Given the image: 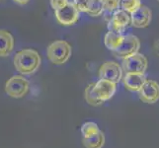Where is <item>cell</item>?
<instances>
[{
    "label": "cell",
    "mask_w": 159,
    "mask_h": 148,
    "mask_svg": "<svg viewBox=\"0 0 159 148\" xmlns=\"http://www.w3.org/2000/svg\"><path fill=\"white\" fill-rule=\"evenodd\" d=\"M42 59L39 52L35 49L27 48L20 51L14 56V66L19 73L31 75L41 66Z\"/></svg>",
    "instance_id": "1"
},
{
    "label": "cell",
    "mask_w": 159,
    "mask_h": 148,
    "mask_svg": "<svg viewBox=\"0 0 159 148\" xmlns=\"http://www.w3.org/2000/svg\"><path fill=\"white\" fill-rule=\"evenodd\" d=\"M72 53L71 46L65 41H56L47 48V56L50 61L56 65H62L70 58Z\"/></svg>",
    "instance_id": "2"
},
{
    "label": "cell",
    "mask_w": 159,
    "mask_h": 148,
    "mask_svg": "<svg viewBox=\"0 0 159 148\" xmlns=\"http://www.w3.org/2000/svg\"><path fill=\"white\" fill-rule=\"evenodd\" d=\"M30 83L24 76L14 75L5 84V92L12 98H23L29 91Z\"/></svg>",
    "instance_id": "3"
},
{
    "label": "cell",
    "mask_w": 159,
    "mask_h": 148,
    "mask_svg": "<svg viewBox=\"0 0 159 148\" xmlns=\"http://www.w3.org/2000/svg\"><path fill=\"white\" fill-rule=\"evenodd\" d=\"M139 47L140 42L138 37L134 35H125L124 36V40L120 43V46L117 49H115L113 53L116 57L125 59L138 53Z\"/></svg>",
    "instance_id": "4"
},
{
    "label": "cell",
    "mask_w": 159,
    "mask_h": 148,
    "mask_svg": "<svg viewBox=\"0 0 159 148\" xmlns=\"http://www.w3.org/2000/svg\"><path fill=\"white\" fill-rule=\"evenodd\" d=\"M148 61L141 53H135L134 56L123 59L122 69L125 73H142L144 74L147 69Z\"/></svg>",
    "instance_id": "5"
},
{
    "label": "cell",
    "mask_w": 159,
    "mask_h": 148,
    "mask_svg": "<svg viewBox=\"0 0 159 148\" xmlns=\"http://www.w3.org/2000/svg\"><path fill=\"white\" fill-rule=\"evenodd\" d=\"M54 15L59 24L63 26H72L79 20V11L73 3L68 2L62 8L54 11Z\"/></svg>",
    "instance_id": "6"
},
{
    "label": "cell",
    "mask_w": 159,
    "mask_h": 148,
    "mask_svg": "<svg viewBox=\"0 0 159 148\" xmlns=\"http://www.w3.org/2000/svg\"><path fill=\"white\" fill-rule=\"evenodd\" d=\"M129 24H130V14L122 9H119L114 12L112 18L108 21V29L116 34L123 35Z\"/></svg>",
    "instance_id": "7"
},
{
    "label": "cell",
    "mask_w": 159,
    "mask_h": 148,
    "mask_svg": "<svg viewBox=\"0 0 159 148\" xmlns=\"http://www.w3.org/2000/svg\"><path fill=\"white\" fill-rule=\"evenodd\" d=\"M99 78L114 82L116 84L119 83L123 78L122 66L115 61H107L103 63L99 69Z\"/></svg>",
    "instance_id": "8"
},
{
    "label": "cell",
    "mask_w": 159,
    "mask_h": 148,
    "mask_svg": "<svg viewBox=\"0 0 159 148\" xmlns=\"http://www.w3.org/2000/svg\"><path fill=\"white\" fill-rule=\"evenodd\" d=\"M139 99L146 104H154L159 101V83L146 79L139 91Z\"/></svg>",
    "instance_id": "9"
},
{
    "label": "cell",
    "mask_w": 159,
    "mask_h": 148,
    "mask_svg": "<svg viewBox=\"0 0 159 148\" xmlns=\"http://www.w3.org/2000/svg\"><path fill=\"white\" fill-rule=\"evenodd\" d=\"M152 20V12L151 10L144 6V5H141L139 8L136 9L134 12L130 14V24L134 28H146L148 27L151 23Z\"/></svg>",
    "instance_id": "10"
},
{
    "label": "cell",
    "mask_w": 159,
    "mask_h": 148,
    "mask_svg": "<svg viewBox=\"0 0 159 148\" xmlns=\"http://www.w3.org/2000/svg\"><path fill=\"white\" fill-rule=\"evenodd\" d=\"M117 91V84L105 79H100L94 85V92L101 102H106L111 99Z\"/></svg>",
    "instance_id": "11"
},
{
    "label": "cell",
    "mask_w": 159,
    "mask_h": 148,
    "mask_svg": "<svg viewBox=\"0 0 159 148\" xmlns=\"http://www.w3.org/2000/svg\"><path fill=\"white\" fill-rule=\"evenodd\" d=\"M122 79L125 89L130 92H139L145 82L146 77L142 73H125Z\"/></svg>",
    "instance_id": "12"
},
{
    "label": "cell",
    "mask_w": 159,
    "mask_h": 148,
    "mask_svg": "<svg viewBox=\"0 0 159 148\" xmlns=\"http://www.w3.org/2000/svg\"><path fill=\"white\" fill-rule=\"evenodd\" d=\"M14 38L6 30H0V57L8 56L13 52Z\"/></svg>",
    "instance_id": "13"
},
{
    "label": "cell",
    "mask_w": 159,
    "mask_h": 148,
    "mask_svg": "<svg viewBox=\"0 0 159 148\" xmlns=\"http://www.w3.org/2000/svg\"><path fill=\"white\" fill-rule=\"evenodd\" d=\"M123 40H124V35L116 34V33L109 31L106 34L105 38H104V43H105V46L108 49L114 52L115 49H117L120 46Z\"/></svg>",
    "instance_id": "14"
},
{
    "label": "cell",
    "mask_w": 159,
    "mask_h": 148,
    "mask_svg": "<svg viewBox=\"0 0 159 148\" xmlns=\"http://www.w3.org/2000/svg\"><path fill=\"white\" fill-rule=\"evenodd\" d=\"M104 144H105V135L101 130L98 133L92 135L91 137L83 138V145L86 148H103Z\"/></svg>",
    "instance_id": "15"
},
{
    "label": "cell",
    "mask_w": 159,
    "mask_h": 148,
    "mask_svg": "<svg viewBox=\"0 0 159 148\" xmlns=\"http://www.w3.org/2000/svg\"><path fill=\"white\" fill-rule=\"evenodd\" d=\"M120 9V0H104V16L108 22L112 18L114 12Z\"/></svg>",
    "instance_id": "16"
},
{
    "label": "cell",
    "mask_w": 159,
    "mask_h": 148,
    "mask_svg": "<svg viewBox=\"0 0 159 148\" xmlns=\"http://www.w3.org/2000/svg\"><path fill=\"white\" fill-rule=\"evenodd\" d=\"M104 12V0H90L87 14L91 17H98L101 16Z\"/></svg>",
    "instance_id": "17"
},
{
    "label": "cell",
    "mask_w": 159,
    "mask_h": 148,
    "mask_svg": "<svg viewBox=\"0 0 159 148\" xmlns=\"http://www.w3.org/2000/svg\"><path fill=\"white\" fill-rule=\"evenodd\" d=\"M94 85L95 83H91L87 86V88L85 89L84 92V97H85V100L86 102L89 104L91 106H101L103 102H101L99 99L97 98L95 92H94Z\"/></svg>",
    "instance_id": "18"
},
{
    "label": "cell",
    "mask_w": 159,
    "mask_h": 148,
    "mask_svg": "<svg viewBox=\"0 0 159 148\" xmlns=\"http://www.w3.org/2000/svg\"><path fill=\"white\" fill-rule=\"evenodd\" d=\"M141 6V0H120V9H122L129 14Z\"/></svg>",
    "instance_id": "19"
},
{
    "label": "cell",
    "mask_w": 159,
    "mask_h": 148,
    "mask_svg": "<svg viewBox=\"0 0 159 148\" xmlns=\"http://www.w3.org/2000/svg\"><path fill=\"white\" fill-rule=\"evenodd\" d=\"M99 131H100L99 127L97 125V123L93 122L85 123L81 127V133H82V136H83V138L91 137L92 135L98 133Z\"/></svg>",
    "instance_id": "20"
},
{
    "label": "cell",
    "mask_w": 159,
    "mask_h": 148,
    "mask_svg": "<svg viewBox=\"0 0 159 148\" xmlns=\"http://www.w3.org/2000/svg\"><path fill=\"white\" fill-rule=\"evenodd\" d=\"M72 3L79 12H87L90 0H73Z\"/></svg>",
    "instance_id": "21"
},
{
    "label": "cell",
    "mask_w": 159,
    "mask_h": 148,
    "mask_svg": "<svg viewBox=\"0 0 159 148\" xmlns=\"http://www.w3.org/2000/svg\"><path fill=\"white\" fill-rule=\"evenodd\" d=\"M69 2V0H51V6L56 11L57 9L62 8Z\"/></svg>",
    "instance_id": "22"
},
{
    "label": "cell",
    "mask_w": 159,
    "mask_h": 148,
    "mask_svg": "<svg viewBox=\"0 0 159 148\" xmlns=\"http://www.w3.org/2000/svg\"><path fill=\"white\" fill-rule=\"evenodd\" d=\"M153 49H154V52L159 56V40L155 41L154 45H153Z\"/></svg>",
    "instance_id": "23"
},
{
    "label": "cell",
    "mask_w": 159,
    "mask_h": 148,
    "mask_svg": "<svg viewBox=\"0 0 159 148\" xmlns=\"http://www.w3.org/2000/svg\"><path fill=\"white\" fill-rule=\"evenodd\" d=\"M15 3H17L19 5H25L29 2V0H13Z\"/></svg>",
    "instance_id": "24"
},
{
    "label": "cell",
    "mask_w": 159,
    "mask_h": 148,
    "mask_svg": "<svg viewBox=\"0 0 159 148\" xmlns=\"http://www.w3.org/2000/svg\"><path fill=\"white\" fill-rule=\"evenodd\" d=\"M157 1H158V2H159V0H157Z\"/></svg>",
    "instance_id": "25"
}]
</instances>
